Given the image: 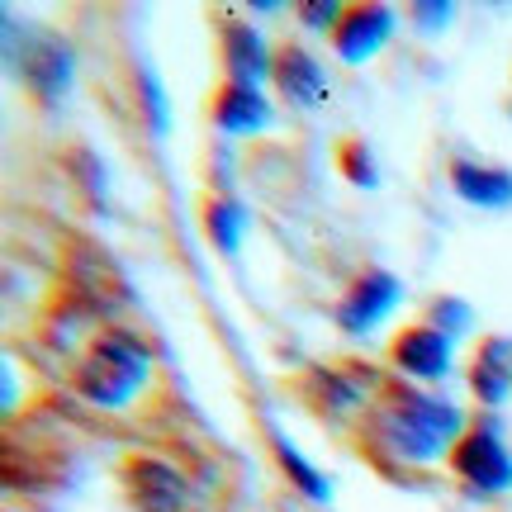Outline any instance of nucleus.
<instances>
[{"label":"nucleus","mask_w":512,"mask_h":512,"mask_svg":"<svg viewBox=\"0 0 512 512\" xmlns=\"http://www.w3.org/2000/svg\"><path fill=\"white\" fill-rule=\"evenodd\" d=\"M366 427L375 451L403 465H432L451 456L465 437V418L456 403L408 389V384H384L375 408L366 413Z\"/></svg>","instance_id":"1"},{"label":"nucleus","mask_w":512,"mask_h":512,"mask_svg":"<svg viewBox=\"0 0 512 512\" xmlns=\"http://www.w3.org/2000/svg\"><path fill=\"white\" fill-rule=\"evenodd\" d=\"M152 380V351L133 332H100L76 361V389L95 408H124Z\"/></svg>","instance_id":"2"},{"label":"nucleus","mask_w":512,"mask_h":512,"mask_svg":"<svg viewBox=\"0 0 512 512\" xmlns=\"http://www.w3.org/2000/svg\"><path fill=\"white\" fill-rule=\"evenodd\" d=\"M451 465L475 494H508L512 489V456L498 441V422H484L475 432H465L460 446L451 451Z\"/></svg>","instance_id":"3"},{"label":"nucleus","mask_w":512,"mask_h":512,"mask_svg":"<svg viewBox=\"0 0 512 512\" xmlns=\"http://www.w3.org/2000/svg\"><path fill=\"white\" fill-rule=\"evenodd\" d=\"M15 72L38 105H57L72 86V53L53 34H29L24 43H15Z\"/></svg>","instance_id":"4"},{"label":"nucleus","mask_w":512,"mask_h":512,"mask_svg":"<svg viewBox=\"0 0 512 512\" xmlns=\"http://www.w3.org/2000/svg\"><path fill=\"white\" fill-rule=\"evenodd\" d=\"M128 494L138 512H185L190 508V484L176 465L157 456L128 460Z\"/></svg>","instance_id":"5"},{"label":"nucleus","mask_w":512,"mask_h":512,"mask_svg":"<svg viewBox=\"0 0 512 512\" xmlns=\"http://www.w3.org/2000/svg\"><path fill=\"white\" fill-rule=\"evenodd\" d=\"M399 299H403V285L394 280V275L389 271H366L347 290V299L337 304V323H342V332L361 337V332H370L380 318H389V309H394Z\"/></svg>","instance_id":"6"},{"label":"nucleus","mask_w":512,"mask_h":512,"mask_svg":"<svg viewBox=\"0 0 512 512\" xmlns=\"http://www.w3.org/2000/svg\"><path fill=\"white\" fill-rule=\"evenodd\" d=\"M389 34H394V10L370 0V5H351L342 15L337 34H332V48H337L342 62H370L389 43Z\"/></svg>","instance_id":"7"},{"label":"nucleus","mask_w":512,"mask_h":512,"mask_svg":"<svg viewBox=\"0 0 512 512\" xmlns=\"http://www.w3.org/2000/svg\"><path fill=\"white\" fill-rule=\"evenodd\" d=\"M275 86H280V95L290 100L294 110H318L332 91L323 67H318V57L309 48H299V43H285L275 53Z\"/></svg>","instance_id":"8"},{"label":"nucleus","mask_w":512,"mask_h":512,"mask_svg":"<svg viewBox=\"0 0 512 512\" xmlns=\"http://www.w3.org/2000/svg\"><path fill=\"white\" fill-rule=\"evenodd\" d=\"M394 366L413 380H441L451 370V337L432 323H418L394 337Z\"/></svg>","instance_id":"9"},{"label":"nucleus","mask_w":512,"mask_h":512,"mask_svg":"<svg viewBox=\"0 0 512 512\" xmlns=\"http://www.w3.org/2000/svg\"><path fill=\"white\" fill-rule=\"evenodd\" d=\"M223 67L233 86H261V76H275V57L252 24L242 19H223Z\"/></svg>","instance_id":"10"},{"label":"nucleus","mask_w":512,"mask_h":512,"mask_svg":"<svg viewBox=\"0 0 512 512\" xmlns=\"http://www.w3.org/2000/svg\"><path fill=\"white\" fill-rule=\"evenodd\" d=\"M451 190H456L465 204H479V209H503L512 204V171L503 166H479V162H451Z\"/></svg>","instance_id":"11"},{"label":"nucleus","mask_w":512,"mask_h":512,"mask_svg":"<svg viewBox=\"0 0 512 512\" xmlns=\"http://www.w3.org/2000/svg\"><path fill=\"white\" fill-rule=\"evenodd\" d=\"M470 389H475L479 403H503L512 394V342L508 337H489L479 347L475 366H470Z\"/></svg>","instance_id":"12"},{"label":"nucleus","mask_w":512,"mask_h":512,"mask_svg":"<svg viewBox=\"0 0 512 512\" xmlns=\"http://www.w3.org/2000/svg\"><path fill=\"white\" fill-rule=\"evenodd\" d=\"M214 124L223 133H261V128L271 124V105H266V95L256 91V86H223L219 100H214Z\"/></svg>","instance_id":"13"},{"label":"nucleus","mask_w":512,"mask_h":512,"mask_svg":"<svg viewBox=\"0 0 512 512\" xmlns=\"http://www.w3.org/2000/svg\"><path fill=\"white\" fill-rule=\"evenodd\" d=\"M271 446H275V456H280V470H285V475L294 479V489H299L304 498H313V503H323V498L332 494V489H328V479L318 475V470H313L309 460L299 456V446H294L290 437H280L275 427H271Z\"/></svg>","instance_id":"14"},{"label":"nucleus","mask_w":512,"mask_h":512,"mask_svg":"<svg viewBox=\"0 0 512 512\" xmlns=\"http://www.w3.org/2000/svg\"><path fill=\"white\" fill-rule=\"evenodd\" d=\"M309 389H318V394H323V399H318V408H323L328 418H337V413H351L356 403L366 399L370 384H361V380H342L337 370H313V375H309Z\"/></svg>","instance_id":"15"},{"label":"nucleus","mask_w":512,"mask_h":512,"mask_svg":"<svg viewBox=\"0 0 512 512\" xmlns=\"http://www.w3.org/2000/svg\"><path fill=\"white\" fill-rule=\"evenodd\" d=\"M204 223H209V238H214V247H219L223 256H238L242 247V223H247V209H242L238 200H214L209 204V214H204Z\"/></svg>","instance_id":"16"},{"label":"nucleus","mask_w":512,"mask_h":512,"mask_svg":"<svg viewBox=\"0 0 512 512\" xmlns=\"http://www.w3.org/2000/svg\"><path fill=\"white\" fill-rule=\"evenodd\" d=\"M432 328H441L451 342H456L460 332L470 328V309H465L460 299H437V309H432Z\"/></svg>","instance_id":"17"},{"label":"nucleus","mask_w":512,"mask_h":512,"mask_svg":"<svg viewBox=\"0 0 512 512\" xmlns=\"http://www.w3.org/2000/svg\"><path fill=\"white\" fill-rule=\"evenodd\" d=\"M342 5L337 0H309V5H299V19L309 24V29H328V34H337V24H342Z\"/></svg>","instance_id":"18"},{"label":"nucleus","mask_w":512,"mask_h":512,"mask_svg":"<svg viewBox=\"0 0 512 512\" xmlns=\"http://www.w3.org/2000/svg\"><path fill=\"white\" fill-rule=\"evenodd\" d=\"M342 171H347V181H356V185H375V162H370V152L361 143L342 147Z\"/></svg>","instance_id":"19"},{"label":"nucleus","mask_w":512,"mask_h":512,"mask_svg":"<svg viewBox=\"0 0 512 512\" xmlns=\"http://www.w3.org/2000/svg\"><path fill=\"white\" fill-rule=\"evenodd\" d=\"M138 86H143L147 124H152V133H166V100H162V86H157V76L143 72V76H138Z\"/></svg>","instance_id":"20"},{"label":"nucleus","mask_w":512,"mask_h":512,"mask_svg":"<svg viewBox=\"0 0 512 512\" xmlns=\"http://www.w3.org/2000/svg\"><path fill=\"white\" fill-rule=\"evenodd\" d=\"M446 19H451V5H437V0H418V5H413V24H418V29H427V34H432V29H441Z\"/></svg>","instance_id":"21"}]
</instances>
